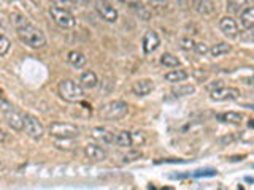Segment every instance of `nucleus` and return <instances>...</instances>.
I'll use <instances>...</instances> for the list:
<instances>
[{
	"mask_svg": "<svg viewBox=\"0 0 254 190\" xmlns=\"http://www.w3.org/2000/svg\"><path fill=\"white\" fill-rule=\"evenodd\" d=\"M11 22L14 26L16 35L26 46L34 48V49H40V48L46 46V35L38 27H35L26 16L14 13L11 14Z\"/></svg>",
	"mask_w": 254,
	"mask_h": 190,
	"instance_id": "obj_1",
	"label": "nucleus"
},
{
	"mask_svg": "<svg viewBox=\"0 0 254 190\" xmlns=\"http://www.w3.org/2000/svg\"><path fill=\"white\" fill-rule=\"evenodd\" d=\"M59 95L68 103H76L84 98V89L73 79H62L59 83Z\"/></svg>",
	"mask_w": 254,
	"mask_h": 190,
	"instance_id": "obj_2",
	"label": "nucleus"
},
{
	"mask_svg": "<svg viewBox=\"0 0 254 190\" xmlns=\"http://www.w3.org/2000/svg\"><path fill=\"white\" fill-rule=\"evenodd\" d=\"M127 111H129V105L124 100H111L100 108L99 114L105 121H119L127 114Z\"/></svg>",
	"mask_w": 254,
	"mask_h": 190,
	"instance_id": "obj_3",
	"label": "nucleus"
},
{
	"mask_svg": "<svg viewBox=\"0 0 254 190\" xmlns=\"http://www.w3.org/2000/svg\"><path fill=\"white\" fill-rule=\"evenodd\" d=\"M50 16L56 26H59L61 29L71 30V29H76V26H78L73 13L67 10V8H61V6L53 5V6H50Z\"/></svg>",
	"mask_w": 254,
	"mask_h": 190,
	"instance_id": "obj_4",
	"label": "nucleus"
},
{
	"mask_svg": "<svg viewBox=\"0 0 254 190\" xmlns=\"http://www.w3.org/2000/svg\"><path fill=\"white\" fill-rule=\"evenodd\" d=\"M48 133L54 140H73L79 135V129L70 122H53L48 127Z\"/></svg>",
	"mask_w": 254,
	"mask_h": 190,
	"instance_id": "obj_5",
	"label": "nucleus"
},
{
	"mask_svg": "<svg viewBox=\"0 0 254 190\" xmlns=\"http://www.w3.org/2000/svg\"><path fill=\"white\" fill-rule=\"evenodd\" d=\"M24 132L34 141H40L45 137V127L40 119L32 114H24Z\"/></svg>",
	"mask_w": 254,
	"mask_h": 190,
	"instance_id": "obj_6",
	"label": "nucleus"
},
{
	"mask_svg": "<svg viewBox=\"0 0 254 190\" xmlns=\"http://www.w3.org/2000/svg\"><path fill=\"white\" fill-rule=\"evenodd\" d=\"M238 97H240V91L237 87H230L226 84L210 91V98L214 101H230V100H237Z\"/></svg>",
	"mask_w": 254,
	"mask_h": 190,
	"instance_id": "obj_7",
	"label": "nucleus"
},
{
	"mask_svg": "<svg viewBox=\"0 0 254 190\" xmlns=\"http://www.w3.org/2000/svg\"><path fill=\"white\" fill-rule=\"evenodd\" d=\"M94 8L105 22L115 24L118 21V10L110 2H107V0H97L95 5H94Z\"/></svg>",
	"mask_w": 254,
	"mask_h": 190,
	"instance_id": "obj_8",
	"label": "nucleus"
},
{
	"mask_svg": "<svg viewBox=\"0 0 254 190\" xmlns=\"http://www.w3.org/2000/svg\"><path fill=\"white\" fill-rule=\"evenodd\" d=\"M219 30L229 40H235L240 37V26L232 16H222L219 19Z\"/></svg>",
	"mask_w": 254,
	"mask_h": 190,
	"instance_id": "obj_9",
	"label": "nucleus"
},
{
	"mask_svg": "<svg viewBox=\"0 0 254 190\" xmlns=\"http://www.w3.org/2000/svg\"><path fill=\"white\" fill-rule=\"evenodd\" d=\"M5 122L14 132H22L24 130V114H21L18 109H14L13 106L10 109H6L3 113Z\"/></svg>",
	"mask_w": 254,
	"mask_h": 190,
	"instance_id": "obj_10",
	"label": "nucleus"
},
{
	"mask_svg": "<svg viewBox=\"0 0 254 190\" xmlns=\"http://www.w3.org/2000/svg\"><path fill=\"white\" fill-rule=\"evenodd\" d=\"M159 45H161V38H159L157 32L154 30H148L145 35H143V40H141V48H143V52L146 55L148 54H153Z\"/></svg>",
	"mask_w": 254,
	"mask_h": 190,
	"instance_id": "obj_11",
	"label": "nucleus"
},
{
	"mask_svg": "<svg viewBox=\"0 0 254 190\" xmlns=\"http://www.w3.org/2000/svg\"><path fill=\"white\" fill-rule=\"evenodd\" d=\"M154 91V81L153 79H138L132 84V94L137 95V97H146L151 92Z\"/></svg>",
	"mask_w": 254,
	"mask_h": 190,
	"instance_id": "obj_12",
	"label": "nucleus"
},
{
	"mask_svg": "<svg viewBox=\"0 0 254 190\" xmlns=\"http://www.w3.org/2000/svg\"><path fill=\"white\" fill-rule=\"evenodd\" d=\"M91 137L97 142H102V144H107V146L115 144V133L103 129V127H95V129H92Z\"/></svg>",
	"mask_w": 254,
	"mask_h": 190,
	"instance_id": "obj_13",
	"label": "nucleus"
},
{
	"mask_svg": "<svg viewBox=\"0 0 254 190\" xmlns=\"http://www.w3.org/2000/svg\"><path fill=\"white\" fill-rule=\"evenodd\" d=\"M84 155L87 158H91V160L103 162V160H107L108 152H107V149H103L99 144H86L84 146Z\"/></svg>",
	"mask_w": 254,
	"mask_h": 190,
	"instance_id": "obj_14",
	"label": "nucleus"
},
{
	"mask_svg": "<svg viewBox=\"0 0 254 190\" xmlns=\"http://www.w3.org/2000/svg\"><path fill=\"white\" fill-rule=\"evenodd\" d=\"M78 84L81 86L84 91H91V89H94V87L99 84V78H97V75H95L92 70H86V71H83L81 75H79Z\"/></svg>",
	"mask_w": 254,
	"mask_h": 190,
	"instance_id": "obj_15",
	"label": "nucleus"
},
{
	"mask_svg": "<svg viewBox=\"0 0 254 190\" xmlns=\"http://www.w3.org/2000/svg\"><path fill=\"white\" fill-rule=\"evenodd\" d=\"M118 2L124 3L126 6H129L130 10H133L135 13H137L143 21H148L149 19V11L146 10V6L143 5L140 0H118Z\"/></svg>",
	"mask_w": 254,
	"mask_h": 190,
	"instance_id": "obj_16",
	"label": "nucleus"
},
{
	"mask_svg": "<svg viewBox=\"0 0 254 190\" xmlns=\"http://www.w3.org/2000/svg\"><path fill=\"white\" fill-rule=\"evenodd\" d=\"M189 78V73L186 70H183V68H172L170 71H167L164 79L167 83H172V84H177V83H183V81H186V79Z\"/></svg>",
	"mask_w": 254,
	"mask_h": 190,
	"instance_id": "obj_17",
	"label": "nucleus"
},
{
	"mask_svg": "<svg viewBox=\"0 0 254 190\" xmlns=\"http://www.w3.org/2000/svg\"><path fill=\"white\" fill-rule=\"evenodd\" d=\"M194 10L202 16H210L216 11L213 0H194Z\"/></svg>",
	"mask_w": 254,
	"mask_h": 190,
	"instance_id": "obj_18",
	"label": "nucleus"
},
{
	"mask_svg": "<svg viewBox=\"0 0 254 190\" xmlns=\"http://www.w3.org/2000/svg\"><path fill=\"white\" fill-rule=\"evenodd\" d=\"M218 121L224 122V124H230V125H240L243 122L245 116L242 113H237V111H226V113H221L216 116Z\"/></svg>",
	"mask_w": 254,
	"mask_h": 190,
	"instance_id": "obj_19",
	"label": "nucleus"
},
{
	"mask_svg": "<svg viewBox=\"0 0 254 190\" xmlns=\"http://www.w3.org/2000/svg\"><path fill=\"white\" fill-rule=\"evenodd\" d=\"M240 26L243 29H253L254 27V5L245 6L240 11Z\"/></svg>",
	"mask_w": 254,
	"mask_h": 190,
	"instance_id": "obj_20",
	"label": "nucleus"
},
{
	"mask_svg": "<svg viewBox=\"0 0 254 190\" xmlns=\"http://www.w3.org/2000/svg\"><path fill=\"white\" fill-rule=\"evenodd\" d=\"M113 146L123 147V149L132 147V132H127V130L116 132L115 133V144Z\"/></svg>",
	"mask_w": 254,
	"mask_h": 190,
	"instance_id": "obj_21",
	"label": "nucleus"
},
{
	"mask_svg": "<svg viewBox=\"0 0 254 190\" xmlns=\"http://www.w3.org/2000/svg\"><path fill=\"white\" fill-rule=\"evenodd\" d=\"M67 62L73 68H81V67L86 65L87 59H86V55L83 52H79V51H70L67 54Z\"/></svg>",
	"mask_w": 254,
	"mask_h": 190,
	"instance_id": "obj_22",
	"label": "nucleus"
},
{
	"mask_svg": "<svg viewBox=\"0 0 254 190\" xmlns=\"http://www.w3.org/2000/svg\"><path fill=\"white\" fill-rule=\"evenodd\" d=\"M192 94H195V86H192V84H180L172 89V95L177 98L189 97V95H192Z\"/></svg>",
	"mask_w": 254,
	"mask_h": 190,
	"instance_id": "obj_23",
	"label": "nucleus"
},
{
	"mask_svg": "<svg viewBox=\"0 0 254 190\" xmlns=\"http://www.w3.org/2000/svg\"><path fill=\"white\" fill-rule=\"evenodd\" d=\"M230 51H232V46H230L229 43H216L210 48V55L216 59V57H221V55L229 54Z\"/></svg>",
	"mask_w": 254,
	"mask_h": 190,
	"instance_id": "obj_24",
	"label": "nucleus"
},
{
	"mask_svg": "<svg viewBox=\"0 0 254 190\" xmlns=\"http://www.w3.org/2000/svg\"><path fill=\"white\" fill-rule=\"evenodd\" d=\"M161 63H162L164 67H167V68H178L181 65L180 59L177 57V55L170 54V52H164L161 55Z\"/></svg>",
	"mask_w": 254,
	"mask_h": 190,
	"instance_id": "obj_25",
	"label": "nucleus"
},
{
	"mask_svg": "<svg viewBox=\"0 0 254 190\" xmlns=\"http://www.w3.org/2000/svg\"><path fill=\"white\" fill-rule=\"evenodd\" d=\"M250 0H227V11L240 13L245 6H248Z\"/></svg>",
	"mask_w": 254,
	"mask_h": 190,
	"instance_id": "obj_26",
	"label": "nucleus"
},
{
	"mask_svg": "<svg viewBox=\"0 0 254 190\" xmlns=\"http://www.w3.org/2000/svg\"><path fill=\"white\" fill-rule=\"evenodd\" d=\"M51 2L56 6L67 8V10H70V8H75V6H79V5L86 3V0H51Z\"/></svg>",
	"mask_w": 254,
	"mask_h": 190,
	"instance_id": "obj_27",
	"label": "nucleus"
},
{
	"mask_svg": "<svg viewBox=\"0 0 254 190\" xmlns=\"http://www.w3.org/2000/svg\"><path fill=\"white\" fill-rule=\"evenodd\" d=\"M146 142V135L143 132H132V146L141 147Z\"/></svg>",
	"mask_w": 254,
	"mask_h": 190,
	"instance_id": "obj_28",
	"label": "nucleus"
},
{
	"mask_svg": "<svg viewBox=\"0 0 254 190\" xmlns=\"http://www.w3.org/2000/svg\"><path fill=\"white\" fill-rule=\"evenodd\" d=\"M11 49V42L3 34H0V57H3Z\"/></svg>",
	"mask_w": 254,
	"mask_h": 190,
	"instance_id": "obj_29",
	"label": "nucleus"
},
{
	"mask_svg": "<svg viewBox=\"0 0 254 190\" xmlns=\"http://www.w3.org/2000/svg\"><path fill=\"white\" fill-rule=\"evenodd\" d=\"M240 137H242V133H229L226 137H221L218 141H219V144H229V142L237 141Z\"/></svg>",
	"mask_w": 254,
	"mask_h": 190,
	"instance_id": "obj_30",
	"label": "nucleus"
},
{
	"mask_svg": "<svg viewBox=\"0 0 254 190\" xmlns=\"http://www.w3.org/2000/svg\"><path fill=\"white\" fill-rule=\"evenodd\" d=\"M194 51L198 54V55H206V54H210V46L200 42V43H195V48H194Z\"/></svg>",
	"mask_w": 254,
	"mask_h": 190,
	"instance_id": "obj_31",
	"label": "nucleus"
},
{
	"mask_svg": "<svg viewBox=\"0 0 254 190\" xmlns=\"http://www.w3.org/2000/svg\"><path fill=\"white\" fill-rule=\"evenodd\" d=\"M180 46H181V49H185V51H194L195 42H194V40H190V38H183Z\"/></svg>",
	"mask_w": 254,
	"mask_h": 190,
	"instance_id": "obj_32",
	"label": "nucleus"
},
{
	"mask_svg": "<svg viewBox=\"0 0 254 190\" xmlns=\"http://www.w3.org/2000/svg\"><path fill=\"white\" fill-rule=\"evenodd\" d=\"M140 157H141V154L135 150V152L126 154V155L123 157V162H124V163H130V162H135V160H137V158H140Z\"/></svg>",
	"mask_w": 254,
	"mask_h": 190,
	"instance_id": "obj_33",
	"label": "nucleus"
},
{
	"mask_svg": "<svg viewBox=\"0 0 254 190\" xmlns=\"http://www.w3.org/2000/svg\"><path fill=\"white\" fill-rule=\"evenodd\" d=\"M216 174V170H197L195 173H194V176L195 178H205V176H214Z\"/></svg>",
	"mask_w": 254,
	"mask_h": 190,
	"instance_id": "obj_34",
	"label": "nucleus"
},
{
	"mask_svg": "<svg viewBox=\"0 0 254 190\" xmlns=\"http://www.w3.org/2000/svg\"><path fill=\"white\" fill-rule=\"evenodd\" d=\"M242 83L246 84V86H250V87H254V75H250V76L242 78Z\"/></svg>",
	"mask_w": 254,
	"mask_h": 190,
	"instance_id": "obj_35",
	"label": "nucleus"
},
{
	"mask_svg": "<svg viewBox=\"0 0 254 190\" xmlns=\"http://www.w3.org/2000/svg\"><path fill=\"white\" fill-rule=\"evenodd\" d=\"M5 140H6V133L2 129V122H0V141H5Z\"/></svg>",
	"mask_w": 254,
	"mask_h": 190,
	"instance_id": "obj_36",
	"label": "nucleus"
},
{
	"mask_svg": "<svg viewBox=\"0 0 254 190\" xmlns=\"http://www.w3.org/2000/svg\"><path fill=\"white\" fill-rule=\"evenodd\" d=\"M250 127H251V129H254V119H251V121H250V124H248Z\"/></svg>",
	"mask_w": 254,
	"mask_h": 190,
	"instance_id": "obj_37",
	"label": "nucleus"
}]
</instances>
